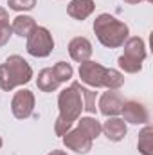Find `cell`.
<instances>
[{"mask_svg":"<svg viewBox=\"0 0 153 155\" xmlns=\"http://www.w3.org/2000/svg\"><path fill=\"white\" fill-rule=\"evenodd\" d=\"M0 24H9V13L4 7H0Z\"/></svg>","mask_w":153,"mask_h":155,"instance_id":"7402d4cb","label":"cell"},{"mask_svg":"<svg viewBox=\"0 0 153 155\" xmlns=\"http://www.w3.org/2000/svg\"><path fill=\"white\" fill-rule=\"evenodd\" d=\"M11 29H13V33H15L16 36L27 38V36L36 29V22H34V18L29 16V15H18V16L13 20Z\"/></svg>","mask_w":153,"mask_h":155,"instance_id":"5bb4252c","label":"cell"},{"mask_svg":"<svg viewBox=\"0 0 153 155\" xmlns=\"http://www.w3.org/2000/svg\"><path fill=\"white\" fill-rule=\"evenodd\" d=\"M96 9L94 0H70V4L67 5V13L69 16H72L74 20H86Z\"/></svg>","mask_w":153,"mask_h":155,"instance_id":"4fadbf2b","label":"cell"},{"mask_svg":"<svg viewBox=\"0 0 153 155\" xmlns=\"http://www.w3.org/2000/svg\"><path fill=\"white\" fill-rule=\"evenodd\" d=\"M27 52L34 58H47L54 49V38L47 27L36 25V29L27 36Z\"/></svg>","mask_w":153,"mask_h":155,"instance_id":"8992f818","label":"cell"},{"mask_svg":"<svg viewBox=\"0 0 153 155\" xmlns=\"http://www.w3.org/2000/svg\"><path fill=\"white\" fill-rule=\"evenodd\" d=\"M33 79L31 65L18 54L9 56L0 65V88L11 92L16 87H24Z\"/></svg>","mask_w":153,"mask_h":155,"instance_id":"277c9868","label":"cell"},{"mask_svg":"<svg viewBox=\"0 0 153 155\" xmlns=\"http://www.w3.org/2000/svg\"><path fill=\"white\" fill-rule=\"evenodd\" d=\"M77 128L83 134H86L92 141L101 135V123L96 117H79L77 119Z\"/></svg>","mask_w":153,"mask_h":155,"instance_id":"2e32d148","label":"cell"},{"mask_svg":"<svg viewBox=\"0 0 153 155\" xmlns=\"http://www.w3.org/2000/svg\"><path fill=\"white\" fill-rule=\"evenodd\" d=\"M52 72H54V76L56 79L60 81V83H67L72 74H74V69H72V65L70 63H67V61H58L54 67H52Z\"/></svg>","mask_w":153,"mask_h":155,"instance_id":"d6986e66","label":"cell"},{"mask_svg":"<svg viewBox=\"0 0 153 155\" xmlns=\"http://www.w3.org/2000/svg\"><path fill=\"white\" fill-rule=\"evenodd\" d=\"M121 114H122V121L124 123H132V124H148V121H150L148 108L142 103L135 101V99L124 101Z\"/></svg>","mask_w":153,"mask_h":155,"instance_id":"9c48e42d","label":"cell"},{"mask_svg":"<svg viewBox=\"0 0 153 155\" xmlns=\"http://www.w3.org/2000/svg\"><path fill=\"white\" fill-rule=\"evenodd\" d=\"M11 112L16 119H27L34 112V94L29 88H20L11 99Z\"/></svg>","mask_w":153,"mask_h":155,"instance_id":"52a82bcc","label":"cell"},{"mask_svg":"<svg viewBox=\"0 0 153 155\" xmlns=\"http://www.w3.org/2000/svg\"><path fill=\"white\" fill-rule=\"evenodd\" d=\"M13 36V29H11V24H0V47H4L9 38Z\"/></svg>","mask_w":153,"mask_h":155,"instance_id":"44dd1931","label":"cell"},{"mask_svg":"<svg viewBox=\"0 0 153 155\" xmlns=\"http://www.w3.org/2000/svg\"><path fill=\"white\" fill-rule=\"evenodd\" d=\"M69 54L70 58L77 61V63H83V61H88L90 56H92V43L90 40L85 38V36H76L69 41Z\"/></svg>","mask_w":153,"mask_h":155,"instance_id":"8fae6325","label":"cell"},{"mask_svg":"<svg viewBox=\"0 0 153 155\" xmlns=\"http://www.w3.org/2000/svg\"><path fill=\"white\" fill-rule=\"evenodd\" d=\"M47 155H67V152H63V150H52L50 153H47Z\"/></svg>","mask_w":153,"mask_h":155,"instance_id":"603a6c76","label":"cell"},{"mask_svg":"<svg viewBox=\"0 0 153 155\" xmlns=\"http://www.w3.org/2000/svg\"><path fill=\"white\" fill-rule=\"evenodd\" d=\"M137 148H139V152L142 155H153V126L151 124H146L139 132Z\"/></svg>","mask_w":153,"mask_h":155,"instance_id":"e0dca14e","label":"cell"},{"mask_svg":"<svg viewBox=\"0 0 153 155\" xmlns=\"http://www.w3.org/2000/svg\"><path fill=\"white\" fill-rule=\"evenodd\" d=\"M124 54L119 56V69L126 74H137L142 71V61L146 60V43L139 36H132L124 43Z\"/></svg>","mask_w":153,"mask_h":155,"instance_id":"5b68a950","label":"cell"},{"mask_svg":"<svg viewBox=\"0 0 153 155\" xmlns=\"http://www.w3.org/2000/svg\"><path fill=\"white\" fill-rule=\"evenodd\" d=\"M76 87H77V90H79V94H81V97H83V110H86L88 114H96V110H97V107H96V103H97V92H94L92 88L83 87L79 81H76Z\"/></svg>","mask_w":153,"mask_h":155,"instance_id":"ac0fdd59","label":"cell"},{"mask_svg":"<svg viewBox=\"0 0 153 155\" xmlns=\"http://www.w3.org/2000/svg\"><path fill=\"white\" fill-rule=\"evenodd\" d=\"M79 78L81 83L94 88H108L119 90L124 85V74L117 69H106L97 61H83L79 63Z\"/></svg>","mask_w":153,"mask_h":155,"instance_id":"7a4b0ae2","label":"cell"},{"mask_svg":"<svg viewBox=\"0 0 153 155\" xmlns=\"http://www.w3.org/2000/svg\"><path fill=\"white\" fill-rule=\"evenodd\" d=\"M94 33H96L97 40L101 41V45H105L108 49L122 47V43L130 38V27L108 13H101L99 16H96Z\"/></svg>","mask_w":153,"mask_h":155,"instance_id":"3957f363","label":"cell"},{"mask_svg":"<svg viewBox=\"0 0 153 155\" xmlns=\"http://www.w3.org/2000/svg\"><path fill=\"white\" fill-rule=\"evenodd\" d=\"M36 87H38L41 92H54V90H58L60 81L56 79L52 69L47 67V69H41L40 71L38 78H36Z\"/></svg>","mask_w":153,"mask_h":155,"instance_id":"9a60e30c","label":"cell"},{"mask_svg":"<svg viewBox=\"0 0 153 155\" xmlns=\"http://www.w3.org/2000/svg\"><path fill=\"white\" fill-rule=\"evenodd\" d=\"M2 144H4V141H2V137H0V148H2Z\"/></svg>","mask_w":153,"mask_h":155,"instance_id":"d4e9b609","label":"cell"},{"mask_svg":"<svg viewBox=\"0 0 153 155\" xmlns=\"http://www.w3.org/2000/svg\"><path fill=\"white\" fill-rule=\"evenodd\" d=\"M63 144H65L69 150L76 152V153H88V152L92 150V139H90L86 134H83L79 128L69 130V132L63 135Z\"/></svg>","mask_w":153,"mask_h":155,"instance_id":"30bf717a","label":"cell"},{"mask_svg":"<svg viewBox=\"0 0 153 155\" xmlns=\"http://www.w3.org/2000/svg\"><path fill=\"white\" fill-rule=\"evenodd\" d=\"M126 4H141V2H144V0H124Z\"/></svg>","mask_w":153,"mask_h":155,"instance_id":"cb8c5ba5","label":"cell"},{"mask_svg":"<svg viewBox=\"0 0 153 155\" xmlns=\"http://www.w3.org/2000/svg\"><path fill=\"white\" fill-rule=\"evenodd\" d=\"M124 97L119 90H106L99 101H97V107H99V112L106 117H117L122 110V105H124Z\"/></svg>","mask_w":153,"mask_h":155,"instance_id":"ba28073f","label":"cell"},{"mask_svg":"<svg viewBox=\"0 0 153 155\" xmlns=\"http://www.w3.org/2000/svg\"><path fill=\"white\" fill-rule=\"evenodd\" d=\"M101 132L106 135L108 141L119 143V141H122L126 137L128 128H126V123L121 117H108L105 121V124H101Z\"/></svg>","mask_w":153,"mask_h":155,"instance_id":"7c38bea8","label":"cell"},{"mask_svg":"<svg viewBox=\"0 0 153 155\" xmlns=\"http://www.w3.org/2000/svg\"><path fill=\"white\" fill-rule=\"evenodd\" d=\"M146 2H153V0H146Z\"/></svg>","mask_w":153,"mask_h":155,"instance_id":"484cf974","label":"cell"},{"mask_svg":"<svg viewBox=\"0 0 153 155\" xmlns=\"http://www.w3.org/2000/svg\"><path fill=\"white\" fill-rule=\"evenodd\" d=\"M58 108H60V116L54 123V132H56V135L63 137L69 130H72L74 121H77L83 112V97L77 90L76 81L60 92Z\"/></svg>","mask_w":153,"mask_h":155,"instance_id":"6da1fadb","label":"cell"},{"mask_svg":"<svg viewBox=\"0 0 153 155\" xmlns=\"http://www.w3.org/2000/svg\"><path fill=\"white\" fill-rule=\"evenodd\" d=\"M36 2H38V0H7V5H9V9H13V11L25 13V11L34 9Z\"/></svg>","mask_w":153,"mask_h":155,"instance_id":"ffe728a7","label":"cell"}]
</instances>
